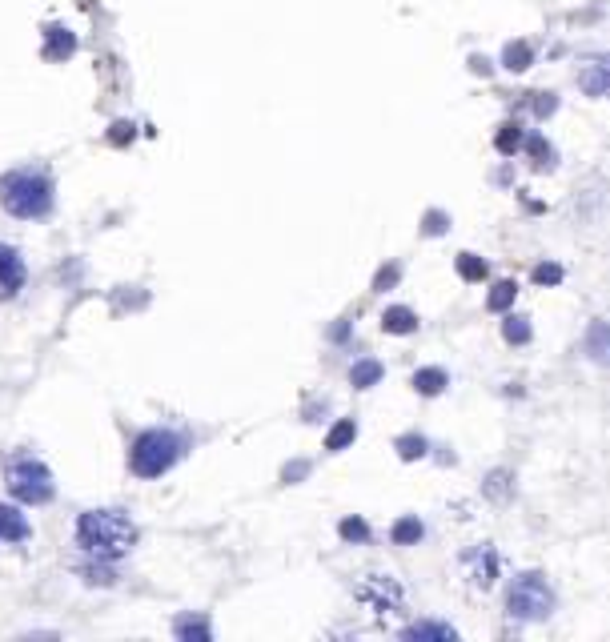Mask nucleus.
<instances>
[{
	"mask_svg": "<svg viewBox=\"0 0 610 642\" xmlns=\"http://www.w3.org/2000/svg\"><path fill=\"white\" fill-rule=\"evenodd\" d=\"M305 474H310V462H293V466H285V482H297V478H305Z\"/></svg>",
	"mask_w": 610,
	"mask_h": 642,
	"instance_id": "obj_34",
	"label": "nucleus"
},
{
	"mask_svg": "<svg viewBox=\"0 0 610 642\" xmlns=\"http://www.w3.org/2000/svg\"><path fill=\"white\" fill-rule=\"evenodd\" d=\"M454 265H458V277H462V281H486V277H490V265H486L478 253H458Z\"/></svg>",
	"mask_w": 610,
	"mask_h": 642,
	"instance_id": "obj_23",
	"label": "nucleus"
},
{
	"mask_svg": "<svg viewBox=\"0 0 610 642\" xmlns=\"http://www.w3.org/2000/svg\"><path fill=\"white\" fill-rule=\"evenodd\" d=\"M534 281H538V285H558V281H562V265L542 261V265L534 269Z\"/></svg>",
	"mask_w": 610,
	"mask_h": 642,
	"instance_id": "obj_29",
	"label": "nucleus"
},
{
	"mask_svg": "<svg viewBox=\"0 0 610 642\" xmlns=\"http://www.w3.org/2000/svg\"><path fill=\"white\" fill-rule=\"evenodd\" d=\"M382 330H386V334L406 338V334H414V330H418V313H414L410 305H390V309L382 313Z\"/></svg>",
	"mask_w": 610,
	"mask_h": 642,
	"instance_id": "obj_11",
	"label": "nucleus"
},
{
	"mask_svg": "<svg viewBox=\"0 0 610 642\" xmlns=\"http://www.w3.org/2000/svg\"><path fill=\"white\" fill-rule=\"evenodd\" d=\"M522 149L530 153V165H534V169H554V145H550L546 137H538V133H526Z\"/></svg>",
	"mask_w": 610,
	"mask_h": 642,
	"instance_id": "obj_18",
	"label": "nucleus"
},
{
	"mask_svg": "<svg viewBox=\"0 0 610 642\" xmlns=\"http://www.w3.org/2000/svg\"><path fill=\"white\" fill-rule=\"evenodd\" d=\"M402 638H418V642H454L458 630L450 622H414L402 630Z\"/></svg>",
	"mask_w": 610,
	"mask_h": 642,
	"instance_id": "obj_12",
	"label": "nucleus"
},
{
	"mask_svg": "<svg viewBox=\"0 0 610 642\" xmlns=\"http://www.w3.org/2000/svg\"><path fill=\"white\" fill-rule=\"evenodd\" d=\"M398 277H402V269H398V265H386V269H378L374 289H378V293H386V289H394V285H398Z\"/></svg>",
	"mask_w": 610,
	"mask_h": 642,
	"instance_id": "obj_32",
	"label": "nucleus"
},
{
	"mask_svg": "<svg viewBox=\"0 0 610 642\" xmlns=\"http://www.w3.org/2000/svg\"><path fill=\"white\" fill-rule=\"evenodd\" d=\"M33 534V526H29V518L17 510V506H9V502H0V542H25Z\"/></svg>",
	"mask_w": 610,
	"mask_h": 642,
	"instance_id": "obj_10",
	"label": "nucleus"
},
{
	"mask_svg": "<svg viewBox=\"0 0 610 642\" xmlns=\"http://www.w3.org/2000/svg\"><path fill=\"white\" fill-rule=\"evenodd\" d=\"M530 97H534V101H530V105H534V117H550V113L558 109V97H554V93H530Z\"/></svg>",
	"mask_w": 610,
	"mask_h": 642,
	"instance_id": "obj_30",
	"label": "nucleus"
},
{
	"mask_svg": "<svg viewBox=\"0 0 610 642\" xmlns=\"http://www.w3.org/2000/svg\"><path fill=\"white\" fill-rule=\"evenodd\" d=\"M177 458H181V438L173 430H145L129 450V466L137 478H161L165 470H173Z\"/></svg>",
	"mask_w": 610,
	"mask_h": 642,
	"instance_id": "obj_3",
	"label": "nucleus"
},
{
	"mask_svg": "<svg viewBox=\"0 0 610 642\" xmlns=\"http://www.w3.org/2000/svg\"><path fill=\"white\" fill-rule=\"evenodd\" d=\"M109 141H113V145L133 141V121H117V125H113V133H109Z\"/></svg>",
	"mask_w": 610,
	"mask_h": 642,
	"instance_id": "obj_33",
	"label": "nucleus"
},
{
	"mask_svg": "<svg viewBox=\"0 0 610 642\" xmlns=\"http://www.w3.org/2000/svg\"><path fill=\"white\" fill-rule=\"evenodd\" d=\"M25 285V261L13 245H0V293L13 297Z\"/></svg>",
	"mask_w": 610,
	"mask_h": 642,
	"instance_id": "obj_8",
	"label": "nucleus"
},
{
	"mask_svg": "<svg viewBox=\"0 0 610 642\" xmlns=\"http://www.w3.org/2000/svg\"><path fill=\"white\" fill-rule=\"evenodd\" d=\"M470 65H474V73H490V61H486V57H470Z\"/></svg>",
	"mask_w": 610,
	"mask_h": 642,
	"instance_id": "obj_35",
	"label": "nucleus"
},
{
	"mask_svg": "<svg viewBox=\"0 0 610 642\" xmlns=\"http://www.w3.org/2000/svg\"><path fill=\"white\" fill-rule=\"evenodd\" d=\"M77 53V33L65 25H49L45 29V61H69Z\"/></svg>",
	"mask_w": 610,
	"mask_h": 642,
	"instance_id": "obj_9",
	"label": "nucleus"
},
{
	"mask_svg": "<svg viewBox=\"0 0 610 642\" xmlns=\"http://www.w3.org/2000/svg\"><path fill=\"white\" fill-rule=\"evenodd\" d=\"M5 482H9V490H13V498L17 502H25V506H45L49 498H53V474H49V466L41 462V458H33V454H25V458H13L9 462V470H5Z\"/></svg>",
	"mask_w": 610,
	"mask_h": 642,
	"instance_id": "obj_4",
	"label": "nucleus"
},
{
	"mask_svg": "<svg viewBox=\"0 0 610 642\" xmlns=\"http://www.w3.org/2000/svg\"><path fill=\"white\" fill-rule=\"evenodd\" d=\"M462 562H466V574H470L474 586H482V590L494 586V578H498V554H494L490 546H474Z\"/></svg>",
	"mask_w": 610,
	"mask_h": 642,
	"instance_id": "obj_7",
	"label": "nucleus"
},
{
	"mask_svg": "<svg viewBox=\"0 0 610 642\" xmlns=\"http://www.w3.org/2000/svg\"><path fill=\"white\" fill-rule=\"evenodd\" d=\"M77 542L85 546L89 558H97V562H117V558H125L129 546L137 542V526H133L125 514H117V510H89V514H81V522H77Z\"/></svg>",
	"mask_w": 610,
	"mask_h": 642,
	"instance_id": "obj_1",
	"label": "nucleus"
},
{
	"mask_svg": "<svg viewBox=\"0 0 610 642\" xmlns=\"http://www.w3.org/2000/svg\"><path fill=\"white\" fill-rule=\"evenodd\" d=\"M522 141H526V129H522L518 121H506V125L498 129V137H494V149H498L502 157H514V153H522Z\"/></svg>",
	"mask_w": 610,
	"mask_h": 642,
	"instance_id": "obj_17",
	"label": "nucleus"
},
{
	"mask_svg": "<svg viewBox=\"0 0 610 642\" xmlns=\"http://www.w3.org/2000/svg\"><path fill=\"white\" fill-rule=\"evenodd\" d=\"M486 494H490V498H506V494H510V474H506V470H494V474L486 478Z\"/></svg>",
	"mask_w": 610,
	"mask_h": 642,
	"instance_id": "obj_28",
	"label": "nucleus"
},
{
	"mask_svg": "<svg viewBox=\"0 0 610 642\" xmlns=\"http://www.w3.org/2000/svg\"><path fill=\"white\" fill-rule=\"evenodd\" d=\"M354 442H358V422H354V418H342V422L326 434V450H330V454H342V450H350Z\"/></svg>",
	"mask_w": 610,
	"mask_h": 642,
	"instance_id": "obj_19",
	"label": "nucleus"
},
{
	"mask_svg": "<svg viewBox=\"0 0 610 642\" xmlns=\"http://www.w3.org/2000/svg\"><path fill=\"white\" fill-rule=\"evenodd\" d=\"M382 374H386V366H382L378 358H362V362H354V366H350V382H354V390H370V386H378V382H382Z\"/></svg>",
	"mask_w": 610,
	"mask_h": 642,
	"instance_id": "obj_15",
	"label": "nucleus"
},
{
	"mask_svg": "<svg viewBox=\"0 0 610 642\" xmlns=\"http://www.w3.org/2000/svg\"><path fill=\"white\" fill-rule=\"evenodd\" d=\"M514 297H518V281H510V277H502V281H494V285H490V297H486V309H494V313H502V309H510V305H514Z\"/></svg>",
	"mask_w": 610,
	"mask_h": 642,
	"instance_id": "obj_22",
	"label": "nucleus"
},
{
	"mask_svg": "<svg viewBox=\"0 0 610 642\" xmlns=\"http://www.w3.org/2000/svg\"><path fill=\"white\" fill-rule=\"evenodd\" d=\"M394 450H398V458H402V462L426 458V438H422V434H402V438L394 442Z\"/></svg>",
	"mask_w": 610,
	"mask_h": 642,
	"instance_id": "obj_25",
	"label": "nucleus"
},
{
	"mask_svg": "<svg viewBox=\"0 0 610 642\" xmlns=\"http://www.w3.org/2000/svg\"><path fill=\"white\" fill-rule=\"evenodd\" d=\"M422 538H426V526H422L418 514H406V518H398V522L390 526V542H394V546H418Z\"/></svg>",
	"mask_w": 610,
	"mask_h": 642,
	"instance_id": "obj_14",
	"label": "nucleus"
},
{
	"mask_svg": "<svg viewBox=\"0 0 610 642\" xmlns=\"http://www.w3.org/2000/svg\"><path fill=\"white\" fill-rule=\"evenodd\" d=\"M173 634H177L181 642H193V638H197V642H209V634H213V630H209V622H205L201 614H185V618H177Z\"/></svg>",
	"mask_w": 610,
	"mask_h": 642,
	"instance_id": "obj_20",
	"label": "nucleus"
},
{
	"mask_svg": "<svg viewBox=\"0 0 610 642\" xmlns=\"http://www.w3.org/2000/svg\"><path fill=\"white\" fill-rule=\"evenodd\" d=\"M338 534H342L346 542H370V526H366L362 518H342Z\"/></svg>",
	"mask_w": 610,
	"mask_h": 642,
	"instance_id": "obj_26",
	"label": "nucleus"
},
{
	"mask_svg": "<svg viewBox=\"0 0 610 642\" xmlns=\"http://www.w3.org/2000/svg\"><path fill=\"white\" fill-rule=\"evenodd\" d=\"M590 358L594 362L606 358V326H602V321H594V326H590Z\"/></svg>",
	"mask_w": 610,
	"mask_h": 642,
	"instance_id": "obj_27",
	"label": "nucleus"
},
{
	"mask_svg": "<svg viewBox=\"0 0 610 642\" xmlns=\"http://www.w3.org/2000/svg\"><path fill=\"white\" fill-rule=\"evenodd\" d=\"M446 386H450V374H446L442 366H422V370H414V390H418V394L438 398Z\"/></svg>",
	"mask_w": 610,
	"mask_h": 642,
	"instance_id": "obj_13",
	"label": "nucleus"
},
{
	"mask_svg": "<svg viewBox=\"0 0 610 642\" xmlns=\"http://www.w3.org/2000/svg\"><path fill=\"white\" fill-rule=\"evenodd\" d=\"M446 225H450V217H446L442 209H430V213H426V225H422V229H426V237H438V233H446Z\"/></svg>",
	"mask_w": 610,
	"mask_h": 642,
	"instance_id": "obj_31",
	"label": "nucleus"
},
{
	"mask_svg": "<svg viewBox=\"0 0 610 642\" xmlns=\"http://www.w3.org/2000/svg\"><path fill=\"white\" fill-rule=\"evenodd\" d=\"M578 85H582L590 97H602V93H606V65H602V61H594V65L578 77Z\"/></svg>",
	"mask_w": 610,
	"mask_h": 642,
	"instance_id": "obj_24",
	"label": "nucleus"
},
{
	"mask_svg": "<svg viewBox=\"0 0 610 642\" xmlns=\"http://www.w3.org/2000/svg\"><path fill=\"white\" fill-rule=\"evenodd\" d=\"M502 65H506L510 73H526V69L534 65V45H530V41H510L506 53H502Z\"/></svg>",
	"mask_w": 610,
	"mask_h": 642,
	"instance_id": "obj_16",
	"label": "nucleus"
},
{
	"mask_svg": "<svg viewBox=\"0 0 610 642\" xmlns=\"http://www.w3.org/2000/svg\"><path fill=\"white\" fill-rule=\"evenodd\" d=\"M502 338H506L510 346H526V342L534 338V330H530V317H526V313H510V317L502 321Z\"/></svg>",
	"mask_w": 610,
	"mask_h": 642,
	"instance_id": "obj_21",
	"label": "nucleus"
},
{
	"mask_svg": "<svg viewBox=\"0 0 610 642\" xmlns=\"http://www.w3.org/2000/svg\"><path fill=\"white\" fill-rule=\"evenodd\" d=\"M0 205L21 221L49 217L53 209V177L41 169H13L0 177Z\"/></svg>",
	"mask_w": 610,
	"mask_h": 642,
	"instance_id": "obj_2",
	"label": "nucleus"
},
{
	"mask_svg": "<svg viewBox=\"0 0 610 642\" xmlns=\"http://www.w3.org/2000/svg\"><path fill=\"white\" fill-rule=\"evenodd\" d=\"M506 610H510V618H518V622H542V618H550V610H554V590H550V582H546L542 574H522V578H514V586H510V594H506Z\"/></svg>",
	"mask_w": 610,
	"mask_h": 642,
	"instance_id": "obj_5",
	"label": "nucleus"
},
{
	"mask_svg": "<svg viewBox=\"0 0 610 642\" xmlns=\"http://www.w3.org/2000/svg\"><path fill=\"white\" fill-rule=\"evenodd\" d=\"M358 602H362L366 610H374L378 618H390V614L402 610L406 590H402V582L390 578V574H366V578L358 582Z\"/></svg>",
	"mask_w": 610,
	"mask_h": 642,
	"instance_id": "obj_6",
	"label": "nucleus"
}]
</instances>
